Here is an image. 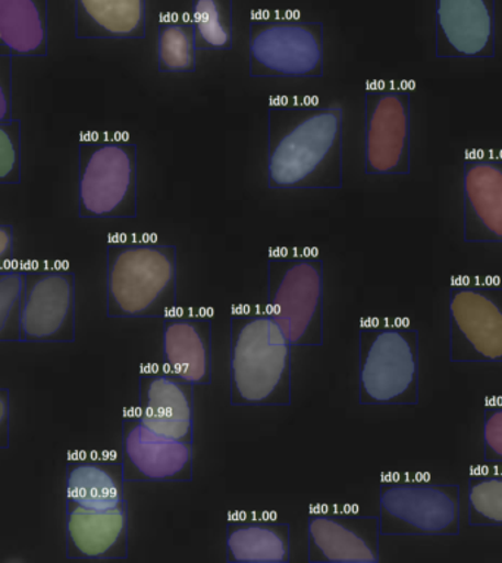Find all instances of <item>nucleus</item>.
Here are the masks:
<instances>
[{
	"mask_svg": "<svg viewBox=\"0 0 502 563\" xmlns=\"http://www.w3.org/2000/svg\"><path fill=\"white\" fill-rule=\"evenodd\" d=\"M65 552L72 561H112L129 558V504L90 509L65 505Z\"/></svg>",
	"mask_w": 502,
	"mask_h": 563,
	"instance_id": "dca6fc26",
	"label": "nucleus"
},
{
	"mask_svg": "<svg viewBox=\"0 0 502 563\" xmlns=\"http://www.w3.org/2000/svg\"><path fill=\"white\" fill-rule=\"evenodd\" d=\"M125 483H189L193 479V443L147 429L137 413L122 421Z\"/></svg>",
	"mask_w": 502,
	"mask_h": 563,
	"instance_id": "f8f14e48",
	"label": "nucleus"
},
{
	"mask_svg": "<svg viewBox=\"0 0 502 563\" xmlns=\"http://www.w3.org/2000/svg\"><path fill=\"white\" fill-rule=\"evenodd\" d=\"M11 396L8 388H0V449L10 448Z\"/></svg>",
	"mask_w": 502,
	"mask_h": 563,
	"instance_id": "c756f323",
	"label": "nucleus"
},
{
	"mask_svg": "<svg viewBox=\"0 0 502 563\" xmlns=\"http://www.w3.org/2000/svg\"><path fill=\"white\" fill-rule=\"evenodd\" d=\"M325 265L316 255H275L268 261L266 312L292 347L323 344Z\"/></svg>",
	"mask_w": 502,
	"mask_h": 563,
	"instance_id": "39448f33",
	"label": "nucleus"
},
{
	"mask_svg": "<svg viewBox=\"0 0 502 563\" xmlns=\"http://www.w3.org/2000/svg\"><path fill=\"white\" fill-rule=\"evenodd\" d=\"M448 302L449 360L502 364V287L456 285Z\"/></svg>",
	"mask_w": 502,
	"mask_h": 563,
	"instance_id": "9d476101",
	"label": "nucleus"
},
{
	"mask_svg": "<svg viewBox=\"0 0 502 563\" xmlns=\"http://www.w3.org/2000/svg\"><path fill=\"white\" fill-rule=\"evenodd\" d=\"M466 243H502V155H467L462 168Z\"/></svg>",
	"mask_w": 502,
	"mask_h": 563,
	"instance_id": "f3484780",
	"label": "nucleus"
},
{
	"mask_svg": "<svg viewBox=\"0 0 502 563\" xmlns=\"http://www.w3.org/2000/svg\"><path fill=\"white\" fill-rule=\"evenodd\" d=\"M49 0H0V55L46 56Z\"/></svg>",
	"mask_w": 502,
	"mask_h": 563,
	"instance_id": "412c9836",
	"label": "nucleus"
},
{
	"mask_svg": "<svg viewBox=\"0 0 502 563\" xmlns=\"http://www.w3.org/2000/svg\"><path fill=\"white\" fill-rule=\"evenodd\" d=\"M124 464L71 461L65 468L67 499L90 509H109L125 500Z\"/></svg>",
	"mask_w": 502,
	"mask_h": 563,
	"instance_id": "4be33fe9",
	"label": "nucleus"
},
{
	"mask_svg": "<svg viewBox=\"0 0 502 563\" xmlns=\"http://www.w3.org/2000/svg\"><path fill=\"white\" fill-rule=\"evenodd\" d=\"M21 183V121H0V185Z\"/></svg>",
	"mask_w": 502,
	"mask_h": 563,
	"instance_id": "bb28decb",
	"label": "nucleus"
},
{
	"mask_svg": "<svg viewBox=\"0 0 502 563\" xmlns=\"http://www.w3.org/2000/svg\"><path fill=\"white\" fill-rule=\"evenodd\" d=\"M421 334L394 322L359 331L360 405H417L421 393Z\"/></svg>",
	"mask_w": 502,
	"mask_h": 563,
	"instance_id": "20e7f679",
	"label": "nucleus"
},
{
	"mask_svg": "<svg viewBox=\"0 0 502 563\" xmlns=\"http://www.w3.org/2000/svg\"><path fill=\"white\" fill-rule=\"evenodd\" d=\"M138 150L124 140L78 145V216L135 218L138 212Z\"/></svg>",
	"mask_w": 502,
	"mask_h": 563,
	"instance_id": "423d86ee",
	"label": "nucleus"
},
{
	"mask_svg": "<svg viewBox=\"0 0 502 563\" xmlns=\"http://www.w3.org/2000/svg\"><path fill=\"white\" fill-rule=\"evenodd\" d=\"M140 421L157 434L194 442V384L164 368L143 369L138 378Z\"/></svg>",
	"mask_w": 502,
	"mask_h": 563,
	"instance_id": "2eb2a0df",
	"label": "nucleus"
},
{
	"mask_svg": "<svg viewBox=\"0 0 502 563\" xmlns=\"http://www.w3.org/2000/svg\"><path fill=\"white\" fill-rule=\"evenodd\" d=\"M381 536L460 534V486L390 482L379 488Z\"/></svg>",
	"mask_w": 502,
	"mask_h": 563,
	"instance_id": "6e6552de",
	"label": "nucleus"
},
{
	"mask_svg": "<svg viewBox=\"0 0 502 563\" xmlns=\"http://www.w3.org/2000/svg\"><path fill=\"white\" fill-rule=\"evenodd\" d=\"M412 169V96L408 87L381 82L365 93V172L404 176Z\"/></svg>",
	"mask_w": 502,
	"mask_h": 563,
	"instance_id": "1a4fd4ad",
	"label": "nucleus"
},
{
	"mask_svg": "<svg viewBox=\"0 0 502 563\" xmlns=\"http://www.w3.org/2000/svg\"><path fill=\"white\" fill-rule=\"evenodd\" d=\"M248 58L252 77H322L323 24L295 16L257 15L250 21Z\"/></svg>",
	"mask_w": 502,
	"mask_h": 563,
	"instance_id": "0eeeda50",
	"label": "nucleus"
},
{
	"mask_svg": "<svg viewBox=\"0 0 502 563\" xmlns=\"http://www.w3.org/2000/svg\"><path fill=\"white\" fill-rule=\"evenodd\" d=\"M177 309V247L111 240L107 249V316L165 320Z\"/></svg>",
	"mask_w": 502,
	"mask_h": 563,
	"instance_id": "7ed1b4c3",
	"label": "nucleus"
},
{
	"mask_svg": "<svg viewBox=\"0 0 502 563\" xmlns=\"http://www.w3.org/2000/svg\"><path fill=\"white\" fill-rule=\"evenodd\" d=\"M344 118L338 107H272L268 112V186L277 190L343 187Z\"/></svg>",
	"mask_w": 502,
	"mask_h": 563,
	"instance_id": "f257e3e1",
	"label": "nucleus"
},
{
	"mask_svg": "<svg viewBox=\"0 0 502 563\" xmlns=\"http://www.w3.org/2000/svg\"><path fill=\"white\" fill-rule=\"evenodd\" d=\"M226 562L288 563L290 523L269 519H230L225 534Z\"/></svg>",
	"mask_w": 502,
	"mask_h": 563,
	"instance_id": "aec40b11",
	"label": "nucleus"
},
{
	"mask_svg": "<svg viewBox=\"0 0 502 563\" xmlns=\"http://www.w3.org/2000/svg\"><path fill=\"white\" fill-rule=\"evenodd\" d=\"M161 368L194 386L212 383V321L196 316L164 320Z\"/></svg>",
	"mask_w": 502,
	"mask_h": 563,
	"instance_id": "a211bd4d",
	"label": "nucleus"
},
{
	"mask_svg": "<svg viewBox=\"0 0 502 563\" xmlns=\"http://www.w3.org/2000/svg\"><path fill=\"white\" fill-rule=\"evenodd\" d=\"M12 93V56L0 55V121L14 120Z\"/></svg>",
	"mask_w": 502,
	"mask_h": 563,
	"instance_id": "c85d7f7f",
	"label": "nucleus"
},
{
	"mask_svg": "<svg viewBox=\"0 0 502 563\" xmlns=\"http://www.w3.org/2000/svg\"><path fill=\"white\" fill-rule=\"evenodd\" d=\"M14 257V227L0 224V269L10 266Z\"/></svg>",
	"mask_w": 502,
	"mask_h": 563,
	"instance_id": "7c9ffc66",
	"label": "nucleus"
},
{
	"mask_svg": "<svg viewBox=\"0 0 502 563\" xmlns=\"http://www.w3.org/2000/svg\"><path fill=\"white\" fill-rule=\"evenodd\" d=\"M435 55L439 59H493L497 0H435Z\"/></svg>",
	"mask_w": 502,
	"mask_h": 563,
	"instance_id": "4468645a",
	"label": "nucleus"
},
{
	"mask_svg": "<svg viewBox=\"0 0 502 563\" xmlns=\"http://www.w3.org/2000/svg\"><path fill=\"white\" fill-rule=\"evenodd\" d=\"M190 20L198 51L233 49V0H193Z\"/></svg>",
	"mask_w": 502,
	"mask_h": 563,
	"instance_id": "5701e85b",
	"label": "nucleus"
},
{
	"mask_svg": "<svg viewBox=\"0 0 502 563\" xmlns=\"http://www.w3.org/2000/svg\"><path fill=\"white\" fill-rule=\"evenodd\" d=\"M483 452L487 464L502 466V401L484 406Z\"/></svg>",
	"mask_w": 502,
	"mask_h": 563,
	"instance_id": "cd10ccee",
	"label": "nucleus"
},
{
	"mask_svg": "<svg viewBox=\"0 0 502 563\" xmlns=\"http://www.w3.org/2000/svg\"><path fill=\"white\" fill-rule=\"evenodd\" d=\"M469 522L473 527H502V473L473 471L469 477Z\"/></svg>",
	"mask_w": 502,
	"mask_h": 563,
	"instance_id": "393cba45",
	"label": "nucleus"
},
{
	"mask_svg": "<svg viewBox=\"0 0 502 563\" xmlns=\"http://www.w3.org/2000/svg\"><path fill=\"white\" fill-rule=\"evenodd\" d=\"M230 397L233 406H290L291 343L261 309L230 320Z\"/></svg>",
	"mask_w": 502,
	"mask_h": 563,
	"instance_id": "f03ea898",
	"label": "nucleus"
},
{
	"mask_svg": "<svg viewBox=\"0 0 502 563\" xmlns=\"http://www.w3.org/2000/svg\"><path fill=\"white\" fill-rule=\"evenodd\" d=\"M196 33L190 19L161 21L157 32V68L160 73L196 71Z\"/></svg>",
	"mask_w": 502,
	"mask_h": 563,
	"instance_id": "b1692460",
	"label": "nucleus"
},
{
	"mask_svg": "<svg viewBox=\"0 0 502 563\" xmlns=\"http://www.w3.org/2000/svg\"><path fill=\"white\" fill-rule=\"evenodd\" d=\"M76 37L142 41L146 37V0H76Z\"/></svg>",
	"mask_w": 502,
	"mask_h": 563,
	"instance_id": "6ab92c4d",
	"label": "nucleus"
},
{
	"mask_svg": "<svg viewBox=\"0 0 502 563\" xmlns=\"http://www.w3.org/2000/svg\"><path fill=\"white\" fill-rule=\"evenodd\" d=\"M379 517L353 510H314L308 518L310 563H378Z\"/></svg>",
	"mask_w": 502,
	"mask_h": 563,
	"instance_id": "ddd939ff",
	"label": "nucleus"
},
{
	"mask_svg": "<svg viewBox=\"0 0 502 563\" xmlns=\"http://www.w3.org/2000/svg\"><path fill=\"white\" fill-rule=\"evenodd\" d=\"M76 340V275L63 266L24 269L21 342L72 343Z\"/></svg>",
	"mask_w": 502,
	"mask_h": 563,
	"instance_id": "9b49d317",
	"label": "nucleus"
},
{
	"mask_svg": "<svg viewBox=\"0 0 502 563\" xmlns=\"http://www.w3.org/2000/svg\"><path fill=\"white\" fill-rule=\"evenodd\" d=\"M24 269L7 266L0 269V343L21 342Z\"/></svg>",
	"mask_w": 502,
	"mask_h": 563,
	"instance_id": "a878e982",
	"label": "nucleus"
}]
</instances>
